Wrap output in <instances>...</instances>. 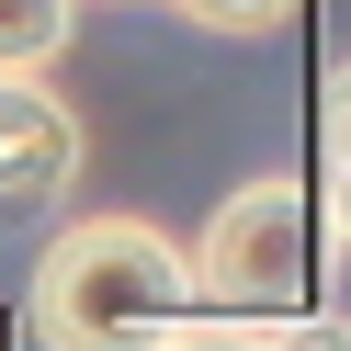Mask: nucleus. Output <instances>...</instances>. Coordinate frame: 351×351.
I'll list each match as a JSON object with an SVG mask.
<instances>
[{"label": "nucleus", "mask_w": 351, "mask_h": 351, "mask_svg": "<svg viewBox=\"0 0 351 351\" xmlns=\"http://www.w3.org/2000/svg\"><path fill=\"white\" fill-rule=\"evenodd\" d=\"M182 317H193V261L147 215H80V227H57L34 283H23L34 351H159Z\"/></svg>", "instance_id": "f257e3e1"}, {"label": "nucleus", "mask_w": 351, "mask_h": 351, "mask_svg": "<svg viewBox=\"0 0 351 351\" xmlns=\"http://www.w3.org/2000/svg\"><path fill=\"white\" fill-rule=\"evenodd\" d=\"M193 306H227V317H295L306 283H317V193L295 170H261L215 204V227L193 238Z\"/></svg>", "instance_id": "f03ea898"}, {"label": "nucleus", "mask_w": 351, "mask_h": 351, "mask_svg": "<svg viewBox=\"0 0 351 351\" xmlns=\"http://www.w3.org/2000/svg\"><path fill=\"white\" fill-rule=\"evenodd\" d=\"M80 193V114L34 80H0V227H23V215H57Z\"/></svg>", "instance_id": "7ed1b4c3"}, {"label": "nucleus", "mask_w": 351, "mask_h": 351, "mask_svg": "<svg viewBox=\"0 0 351 351\" xmlns=\"http://www.w3.org/2000/svg\"><path fill=\"white\" fill-rule=\"evenodd\" d=\"M69 23H80V0H0V80H34L69 57Z\"/></svg>", "instance_id": "20e7f679"}, {"label": "nucleus", "mask_w": 351, "mask_h": 351, "mask_svg": "<svg viewBox=\"0 0 351 351\" xmlns=\"http://www.w3.org/2000/svg\"><path fill=\"white\" fill-rule=\"evenodd\" d=\"M159 351H272V317H227V306H193Z\"/></svg>", "instance_id": "39448f33"}, {"label": "nucleus", "mask_w": 351, "mask_h": 351, "mask_svg": "<svg viewBox=\"0 0 351 351\" xmlns=\"http://www.w3.org/2000/svg\"><path fill=\"white\" fill-rule=\"evenodd\" d=\"M170 12H193L204 34H272V23H295V0H170Z\"/></svg>", "instance_id": "423d86ee"}, {"label": "nucleus", "mask_w": 351, "mask_h": 351, "mask_svg": "<svg viewBox=\"0 0 351 351\" xmlns=\"http://www.w3.org/2000/svg\"><path fill=\"white\" fill-rule=\"evenodd\" d=\"M272 351H351V317H272Z\"/></svg>", "instance_id": "0eeeda50"}, {"label": "nucleus", "mask_w": 351, "mask_h": 351, "mask_svg": "<svg viewBox=\"0 0 351 351\" xmlns=\"http://www.w3.org/2000/svg\"><path fill=\"white\" fill-rule=\"evenodd\" d=\"M317 136H328V159L351 147V57L328 69V91H317Z\"/></svg>", "instance_id": "6e6552de"}, {"label": "nucleus", "mask_w": 351, "mask_h": 351, "mask_svg": "<svg viewBox=\"0 0 351 351\" xmlns=\"http://www.w3.org/2000/svg\"><path fill=\"white\" fill-rule=\"evenodd\" d=\"M328 227H340V250H351V147L328 159Z\"/></svg>", "instance_id": "1a4fd4ad"}]
</instances>
